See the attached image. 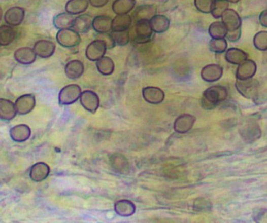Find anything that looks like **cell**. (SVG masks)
I'll use <instances>...</instances> for the list:
<instances>
[{
    "mask_svg": "<svg viewBox=\"0 0 267 223\" xmlns=\"http://www.w3.org/2000/svg\"><path fill=\"white\" fill-rule=\"evenodd\" d=\"M227 96L228 91L225 87L221 85L210 87L203 92L201 100L202 106L205 109H213L227 99Z\"/></svg>",
    "mask_w": 267,
    "mask_h": 223,
    "instance_id": "cell-1",
    "label": "cell"
},
{
    "mask_svg": "<svg viewBox=\"0 0 267 223\" xmlns=\"http://www.w3.org/2000/svg\"><path fill=\"white\" fill-rule=\"evenodd\" d=\"M235 87L239 93L248 99H255L259 93V81L253 78L246 80L237 79Z\"/></svg>",
    "mask_w": 267,
    "mask_h": 223,
    "instance_id": "cell-2",
    "label": "cell"
},
{
    "mask_svg": "<svg viewBox=\"0 0 267 223\" xmlns=\"http://www.w3.org/2000/svg\"><path fill=\"white\" fill-rule=\"evenodd\" d=\"M152 36L153 30L151 27L149 20H139L136 22L133 42L138 44H145L151 41Z\"/></svg>",
    "mask_w": 267,
    "mask_h": 223,
    "instance_id": "cell-3",
    "label": "cell"
},
{
    "mask_svg": "<svg viewBox=\"0 0 267 223\" xmlns=\"http://www.w3.org/2000/svg\"><path fill=\"white\" fill-rule=\"evenodd\" d=\"M56 40L60 46L65 48H73L81 43L79 33L72 28L61 29L56 34Z\"/></svg>",
    "mask_w": 267,
    "mask_h": 223,
    "instance_id": "cell-4",
    "label": "cell"
},
{
    "mask_svg": "<svg viewBox=\"0 0 267 223\" xmlns=\"http://www.w3.org/2000/svg\"><path fill=\"white\" fill-rule=\"evenodd\" d=\"M81 95V87L78 85H69L59 91V102L62 105H69L76 102Z\"/></svg>",
    "mask_w": 267,
    "mask_h": 223,
    "instance_id": "cell-5",
    "label": "cell"
},
{
    "mask_svg": "<svg viewBox=\"0 0 267 223\" xmlns=\"http://www.w3.org/2000/svg\"><path fill=\"white\" fill-rule=\"evenodd\" d=\"M80 101L82 106L91 114H95L99 106V98L95 92L89 90L81 92Z\"/></svg>",
    "mask_w": 267,
    "mask_h": 223,
    "instance_id": "cell-6",
    "label": "cell"
},
{
    "mask_svg": "<svg viewBox=\"0 0 267 223\" xmlns=\"http://www.w3.org/2000/svg\"><path fill=\"white\" fill-rule=\"evenodd\" d=\"M107 46H106L104 42H103L99 39H95L93 42H91L88 47H87L86 51H85V55L86 57L89 59L90 61H98V59L104 57L107 52Z\"/></svg>",
    "mask_w": 267,
    "mask_h": 223,
    "instance_id": "cell-7",
    "label": "cell"
},
{
    "mask_svg": "<svg viewBox=\"0 0 267 223\" xmlns=\"http://www.w3.org/2000/svg\"><path fill=\"white\" fill-rule=\"evenodd\" d=\"M15 108L19 115H26L34 109L36 106V98L31 94L21 95L15 101Z\"/></svg>",
    "mask_w": 267,
    "mask_h": 223,
    "instance_id": "cell-8",
    "label": "cell"
},
{
    "mask_svg": "<svg viewBox=\"0 0 267 223\" xmlns=\"http://www.w3.org/2000/svg\"><path fill=\"white\" fill-rule=\"evenodd\" d=\"M196 118L191 114H181L175 120L174 129L178 134H186L191 130Z\"/></svg>",
    "mask_w": 267,
    "mask_h": 223,
    "instance_id": "cell-9",
    "label": "cell"
},
{
    "mask_svg": "<svg viewBox=\"0 0 267 223\" xmlns=\"http://www.w3.org/2000/svg\"><path fill=\"white\" fill-rule=\"evenodd\" d=\"M222 22L228 31H233L240 28L242 26V19L233 9H227L221 16Z\"/></svg>",
    "mask_w": 267,
    "mask_h": 223,
    "instance_id": "cell-10",
    "label": "cell"
},
{
    "mask_svg": "<svg viewBox=\"0 0 267 223\" xmlns=\"http://www.w3.org/2000/svg\"><path fill=\"white\" fill-rule=\"evenodd\" d=\"M142 96L148 103L158 105L162 103L165 98L163 91L157 87H146L142 89Z\"/></svg>",
    "mask_w": 267,
    "mask_h": 223,
    "instance_id": "cell-11",
    "label": "cell"
},
{
    "mask_svg": "<svg viewBox=\"0 0 267 223\" xmlns=\"http://www.w3.org/2000/svg\"><path fill=\"white\" fill-rule=\"evenodd\" d=\"M257 71V65L251 59H246L239 65L236 71V78L238 80H246L252 78Z\"/></svg>",
    "mask_w": 267,
    "mask_h": 223,
    "instance_id": "cell-12",
    "label": "cell"
},
{
    "mask_svg": "<svg viewBox=\"0 0 267 223\" xmlns=\"http://www.w3.org/2000/svg\"><path fill=\"white\" fill-rule=\"evenodd\" d=\"M25 17V10L19 7H11L4 15V20L8 25L16 27L20 25Z\"/></svg>",
    "mask_w": 267,
    "mask_h": 223,
    "instance_id": "cell-13",
    "label": "cell"
},
{
    "mask_svg": "<svg viewBox=\"0 0 267 223\" xmlns=\"http://www.w3.org/2000/svg\"><path fill=\"white\" fill-rule=\"evenodd\" d=\"M240 134L245 141L250 143L258 140L261 137L262 133L258 124L253 122H249L241 127Z\"/></svg>",
    "mask_w": 267,
    "mask_h": 223,
    "instance_id": "cell-14",
    "label": "cell"
},
{
    "mask_svg": "<svg viewBox=\"0 0 267 223\" xmlns=\"http://www.w3.org/2000/svg\"><path fill=\"white\" fill-rule=\"evenodd\" d=\"M223 68L217 64H209L204 66L201 71V77L203 81L213 83L219 81L223 76Z\"/></svg>",
    "mask_w": 267,
    "mask_h": 223,
    "instance_id": "cell-15",
    "label": "cell"
},
{
    "mask_svg": "<svg viewBox=\"0 0 267 223\" xmlns=\"http://www.w3.org/2000/svg\"><path fill=\"white\" fill-rule=\"evenodd\" d=\"M33 49H34L35 53L38 56L43 58V59H46V58L51 57L54 54L55 50H56V45L51 41L40 40L36 43Z\"/></svg>",
    "mask_w": 267,
    "mask_h": 223,
    "instance_id": "cell-16",
    "label": "cell"
},
{
    "mask_svg": "<svg viewBox=\"0 0 267 223\" xmlns=\"http://www.w3.org/2000/svg\"><path fill=\"white\" fill-rule=\"evenodd\" d=\"M50 173V168L45 162H37L30 168V178L34 182L45 180Z\"/></svg>",
    "mask_w": 267,
    "mask_h": 223,
    "instance_id": "cell-17",
    "label": "cell"
},
{
    "mask_svg": "<svg viewBox=\"0 0 267 223\" xmlns=\"http://www.w3.org/2000/svg\"><path fill=\"white\" fill-rule=\"evenodd\" d=\"M37 55L34 49L29 47H22L17 49L14 53V58L17 63L23 65H30L34 63Z\"/></svg>",
    "mask_w": 267,
    "mask_h": 223,
    "instance_id": "cell-18",
    "label": "cell"
},
{
    "mask_svg": "<svg viewBox=\"0 0 267 223\" xmlns=\"http://www.w3.org/2000/svg\"><path fill=\"white\" fill-rule=\"evenodd\" d=\"M31 130L25 124H19L10 129V135L13 140L16 142H24L30 138Z\"/></svg>",
    "mask_w": 267,
    "mask_h": 223,
    "instance_id": "cell-19",
    "label": "cell"
},
{
    "mask_svg": "<svg viewBox=\"0 0 267 223\" xmlns=\"http://www.w3.org/2000/svg\"><path fill=\"white\" fill-rule=\"evenodd\" d=\"M85 71V66L81 61L75 59L66 63L65 66V73L69 79L75 80L81 78Z\"/></svg>",
    "mask_w": 267,
    "mask_h": 223,
    "instance_id": "cell-20",
    "label": "cell"
},
{
    "mask_svg": "<svg viewBox=\"0 0 267 223\" xmlns=\"http://www.w3.org/2000/svg\"><path fill=\"white\" fill-rule=\"evenodd\" d=\"M114 211L121 217H130L136 213V205L129 200H120L114 204Z\"/></svg>",
    "mask_w": 267,
    "mask_h": 223,
    "instance_id": "cell-21",
    "label": "cell"
},
{
    "mask_svg": "<svg viewBox=\"0 0 267 223\" xmlns=\"http://www.w3.org/2000/svg\"><path fill=\"white\" fill-rule=\"evenodd\" d=\"M17 115L15 105L12 101L5 98H0V119L3 120H13Z\"/></svg>",
    "mask_w": 267,
    "mask_h": 223,
    "instance_id": "cell-22",
    "label": "cell"
},
{
    "mask_svg": "<svg viewBox=\"0 0 267 223\" xmlns=\"http://www.w3.org/2000/svg\"><path fill=\"white\" fill-rule=\"evenodd\" d=\"M93 19L88 14H82L75 19L72 29L78 33H87L92 27Z\"/></svg>",
    "mask_w": 267,
    "mask_h": 223,
    "instance_id": "cell-23",
    "label": "cell"
},
{
    "mask_svg": "<svg viewBox=\"0 0 267 223\" xmlns=\"http://www.w3.org/2000/svg\"><path fill=\"white\" fill-rule=\"evenodd\" d=\"M149 24H150L153 32L161 34V33L166 32V30L169 29L171 21L166 16L155 15L149 20Z\"/></svg>",
    "mask_w": 267,
    "mask_h": 223,
    "instance_id": "cell-24",
    "label": "cell"
},
{
    "mask_svg": "<svg viewBox=\"0 0 267 223\" xmlns=\"http://www.w3.org/2000/svg\"><path fill=\"white\" fill-rule=\"evenodd\" d=\"M249 58V55L245 53V51L238 48H230L227 49L225 54V59L233 65H239L243 63L244 61L246 60Z\"/></svg>",
    "mask_w": 267,
    "mask_h": 223,
    "instance_id": "cell-25",
    "label": "cell"
},
{
    "mask_svg": "<svg viewBox=\"0 0 267 223\" xmlns=\"http://www.w3.org/2000/svg\"><path fill=\"white\" fill-rule=\"evenodd\" d=\"M156 8L153 5H142L138 7L134 13V19L136 22L139 20H150L156 15Z\"/></svg>",
    "mask_w": 267,
    "mask_h": 223,
    "instance_id": "cell-26",
    "label": "cell"
},
{
    "mask_svg": "<svg viewBox=\"0 0 267 223\" xmlns=\"http://www.w3.org/2000/svg\"><path fill=\"white\" fill-rule=\"evenodd\" d=\"M111 17L108 16H97L92 21V27L98 33H108L112 30Z\"/></svg>",
    "mask_w": 267,
    "mask_h": 223,
    "instance_id": "cell-27",
    "label": "cell"
},
{
    "mask_svg": "<svg viewBox=\"0 0 267 223\" xmlns=\"http://www.w3.org/2000/svg\"><path fill=\"white\" fill-rule=\"evenodd\" d=\"M88 0H69L65 6V10L71 15H77L85 12L88 9Z\"/></svg>",
    "mask_w": 267,
    "mask_h": 223,
    "instance_id": "cell-28",
    "label": "cell"
},
{
    "mask_svg": "<svg viewBox=\"0 0 267 223\" xmlns=\"http://www.w3.org/2000/svg\"><path fill=\"white\" fill-rule=\"evenodd\" d=\"M131 23L132 18L129 14H120L112 21V30L116 31L128 30Z\"/></svg>",
    "mask_w": 267,
    "mask_h": 223,
    "instance_id": "cell-29",
    "label": "cell"
},
{
    "mask_svg": "<svg viewBox=\"0 0 267 223\" xmlns=\"http://www.w3.org/2000/svg\"><path fill=\"white\" fill-rule=\"evenodd\" d=\"M136 0H115L112 8L117 15L126 14L130 12L136 7Z\"/></svg>",
    "mask_w": 267,
    "mask_h": 223,
    "instance_id": "cell-30",
    "label": "cell"
},
{
    "mask_svg": "<svg viewBox=\"0 0 267 223\" xmlns=\"http://www.w3.org/2000/svg\"><path fill=\"white\" fill-rule=\"evenodd\" d=\"M75 18L68 13H61L53 19V24L56 28L61 29L72 28Z\"/></svg>",
    "mask_w": 267,
    "mask_h": 223,
    "instance_id": "cell-31",
    "label": "cell"
},
{
    "mask_svg": "<svg viewBox=\"0 0 267 223\" xmlns=\"http://www.w3.org/2000/svg\"><path fill=\"white\" fill-rule=\"evenodd\" d=\"M96 67L101 75L109 76L114 73L115 65L111 58L104 56L97 61Z\"/></svg>",
    "mask_w": 267,
    "mask_h": 223,
    "instance_id": "cell-32",
    "label": "cell"
},
{
    "mask_svg": "<svg viewBox=\"0 0 267 223\" xmlns=\"http://www.w3.org/2000/svg\"><path fill=\"white\" fill-rule=\"evenodd\" d=\"M15 37V30L12 26L3 25L0 27V46H9L14 42Z\"/></svg>",
    "mask_w": 267,
    "mask_h": 223,
    "instance_id": "cell-33",
    "label": "cell"
},
{
    "mask_svg": "<svg viewBox=\"0 0 267 223\" xmlns=\"http://www.w3.org/2000/svg\"><path fill=\"white\" fill-rule=\"evenodd\" d=\"M227 31L224 24L220 21L212 23L209 27V34L212 39H223L227 35Z\"/></svg>",
    "mask_w": 267,
    "mask_h": 223,
    "instance_id": "cell-34",
    "label": "cell"
},
{
    "mask_svg": "<svg viewBox=\"0 0 267 223\" xmlns=\"http://www.w3.org/2000/svg\"><path fill=\"white\" fill-rule=\"evenodd\" d=\"M228 7V0H214L211 10L212 16L216 19L220 18Z\"/></svg>",
    "mask_w": 267,
    "mask_h": 223,
    "instance_id": "cell-35",
    "label": "cell"
},
{
    "mask_svg": "<svg viewBox=\"0 0 267 223\" xmlns=\"http://www.w3.org/2000/svg\"><path fill=\"white\" fill-rule=\"evenodd\" d=\"M210 50L213 53H223L227 49V42L225 38L223 39H212L209 43Z\"/></svg>",
    "mask_w": 267,
    "mask_h": 223,
    "instance_id": "cell-36",
    "label": "cell"
},
{
    "mask_svg": "<svg viewBox=\"0 0 267 223\" xmlns=\"http://www.w3.org/2000/svg\"><path fill=\"white\" fill-rule=\"evenodd\" d=\"M110 34L117 46H124L128 44L130 42V33L128 30H121V31L113 30Z\"/></svg>",
    "mask_w": 267,
    "mask_h": 223,
    "instance_id": "cell-37",
    "label": "cell"
},
{
    "mask_svg": "<svg viewBox=\"0 0 267 223\" xmlns=\"http://www.w3.org/2000/svg\"><path fill=\"white\" fill-rule=\"evenodd\" d=\"M112 160H114L112 162V166L116 171L123 172V171L128 170V161L124 156L121 155H114L112 157Z\"/></svg>",
    "mask_w": 267,
    "mask_h": 223,
    "instance_id": "cell-38",
    "label": "cell"
},
{
    "mask_svg": "<svg viewBox=\"0 0 267 223\" xmlns=\"http://www.w3.org/2000/svg\"><path fill=\"white\" fill-rule=\"evenodd\" d=\"M253 44L255 49L259 51L267 50V31L262 30L254 36Z\"/></svg>",
    "mask_w": 267,
    "mask_h": 223,
    "instance_id": "cell-39",
    "label": "cell"
},
{
    "mask_svg": "<svg viewBox=\"0 0 267 223\" xmlns=\"http://www.w3.org/2000/svg\"><path fill=\"white\" fill-rule=\"evenodd\" d=\"M214 0H194V6L199 12L210 14L213 8Z\"/></svg>",
    "mask_w": 267,
    "mask_h": 223,
    "instance_id": "cell-40",
    "label": "cell"
},
{
    "mask_svg": "<svg viewBox=\"0 0 267 223\" xmlns=\"http://www.w3.org/2000/svg\"><path fill=\"white\" fill-rule=\"evenodd\" d=\"M212 205L210 201L205 198H198L194 202V209L197 211H207L211 209Z\"/></svg>",
    "mask_w": 267,
    "mask_h": 223,
    "instance_id": "cell-41",
    "label": "cell"
},
{
    "mask_svg": "<svg viewBox=\"0 0 267 223\" xmlns=\"http://www.w3.org/2000/svg\"><path fill=\"white\" fill-rule=\"evenodd\" d=\"M96 39L103 41L107 46V49H111L115 47L116 43L111 34L108 33H98L96 35Z\"/></svg>",
    "mask_w": 267,
    "mask_h": 223,
    "instance_id": "cell-42",
    "label": "cell"
},
{
    "mask_svg": "<svg viewBox=\"0 0 267 223\" xmlns=\"http://www.w3.org/2000/svg\"><path fill=\"white\" fill-rule=\"evenodd\" d=\"M241 35H242V30H241L240 27V28L233 30V31H227L226 37L231 43H236L240 39Z\"/></svg>",
    "mask_w": 267,
    "mask_h": 223,
    "instance_id": "cell-43",
    "label": "cell"
},
{
    "mask_svg": "<svg viewBox=\"0 0 267 223\" xmlns=\"http://www.w3.org/2000/svg\"><path fill=\"white\" fill-rule=\"evenodd\" d=\"M109 1L110 0H88L90 5L91 7H96V8L104 7L108 4Z\"/></svg>",
    "mask_w": 267,
    "mask_h": 223,
    "instance_id": "cell-44",
    "label": "cell"
},
{
    "mask_svg": "<svg viewBox=\"0 0 267 223\" xmlns=\"http://www.w3.org/2000/svg\"><path fill=\"white\" fill-rule=\"evenodd\" d=\"M259 23L262 27H266L267 28V9L264 10L259 17Z\"/></svg>",
    "mask_w": 267,
    "mask_h": 223,
    "instance_id": "cell-45",
    "label": "cell"
},
{
    "mask_svg": "<svg viewBox=\"0 0 267 223\" xmlns=\"http://www.w3.org/2000/svg\"><path fill=\"white\" fill-rule=\"evenodd\" d=\"M239 1H240V0H228V2L230 3V4H237Z\"/></svg>",
    "mask_w": 267,
    "mask_h": 223,
    "instance_id": "cell-46",
    "label": "cell"
},
{
    "mask_svg": "<svg viewBox=\"0 0 267 223\" xmlns=\"http://www.w3.org/2000/svg\"><path fill=\"white\" fill-rule=\"evenodd\" d=\"M3 16V10L1 7H0V20H1V18H2Z\"/></svg>",
    "mask_w": 267,
    "mask_h": 223,
    "instance_id": "cell-47",
    "label": "cell"
}]
</instances>
